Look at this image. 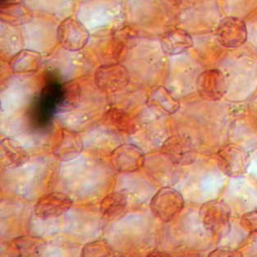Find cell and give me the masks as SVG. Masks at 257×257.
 Instances as JSON below:
<instances>
[{"label": "cell", "mask_w": 257, "mask_h": 257, "mask_svg": "<svg viewBox=\"0 0 257 257\" xmlns=\"http://www.w3.org/2000/svg\"><path fill=\"white\" fill-rule=\"evenodd\" d=\"M199 215L205 230L213 237L221 238L230 230L231 209L224 201L205 202L201 205Z\"/></svg>", "instance_id": "cell-1"}, {"label": "cell", "mask_w": 257, "mask_h": 257, "mask_svg": "<svg viewBox=\"0 0 257 257\" xmlns=\"http://www.w3.org/2000/svg\"><path fill=\"white\" fill-rule=\"evenodd\" d=\"M150 207L154 216L160 221L169 223L182 212L184 199L180 192L173 187H162L151 199Z\"/></svg>", "instance_id": "cell-2"}, {"label": "cell", "mask_w": 257, "mask_h": 257, "mask_svg": "<svg viewBox=\"0 0 257 257\" xmlns=\"http://www.w3.org/2000/svg\"><path fill=\"white\" fill-rule=\"evenodd\" d=\"M250 164L249 155L236 145H227L217 154V165L229 178H239L246 174Z\"/></svg>", "instance_id": "cell-3"}, {"label": "cell", "mask_w": 257, "mask_h": 257, "mask_svg": "<svg viewBox=\"0 0 257 257\" xmlns=\"http://www.w3.org/2000/svg\"><path fill=\"white\" fill-rule=\"evenodd\" d=\"M95 85L103 92H119L130 82V74L124 66L112 63L100 66L95 72Z\"/></svg>", "instance_id": "cell-4"}, {"label": "cell", "mask_w": 257, "mask_h": 257, "mask_svg": "<svg viewBox=\"0 0 257 257\" xmlns=\"http://www.w3.org/2000/svg\"><path fill=\"white\" fill-rule=\"evenodd\" d=\"M161 152L175 165H190L196 161V151L188 137L174 135L163 143Z\"/></svg>", "instance_id": "cell-5"}, {"label": "cell", "mask_w": 257, "mask_h": 257, "mask_svg": "<svg viewBox=\"0 0 257 257\" xmlns=\"http://www.w3.org/2000/svg\"><path fill=\"white\" fill-rule=\"evenodd\" d=\"M143 151L133 144H122L111 152L110 162L113 169L119 173H134L145 165Z\"/></svg>", "instance_id": "cell-6"}, {"label": "cell", "mask_w": 257, "mask_h": 257, "mask_svg": "<svg viewBox=\"0 0 257 257\" xmlns=\"http://www.w3.org/2000/svg\"><path fill=\"white\" fill-rule=\"evenodd\" d=\"M216 37L222 46L229 49L238 48L246 43L247 29L243 20L236 17H227L219 23Z\"/></svg>", "instance_id": "cell-7"}, {"label": "cell", "mask_w": 257, "mask_h": 257, "mask_svg": "<svg viewBox=\"0 0 257 257\" xmlns=\"http://www.w3.org/2000/svg\"><path fill=\"white\" fill-rule=\"evenodd\" d=\"M70 196L63 192H51L41 196L35 205L34 211L39 219L47 220L61 216L72 206Z\"/></svg>", "instance_id": "cell-8"}, {"label": "cell", "mask_w": 257, "mask_h": 257, "mask_svg": "<svg viewBox=\"0 0 257 257\" xmlns=\"http://www.w3.org/2000/svg\"><path fill=\"white\" fill-rule=\"evenodd\" d=\"M196 89L201 98L209 101H218L225 95L226 79L219 69H208L199 75Z\"/></svg>", "instance_id": "cell-9"}, {"label": "cell", "mask_w": 257, "mask_h": 257, "mask_svg": "<svg viewBox=\"0 0 257 257\" xmlns=\"http://www.w3.org/2000/svg\"><path fill=\"white\" fill-rule=\"evenodd\" d=\"M59 40L63 49L70 52L82 50L88 42L89 34L77 21L68 19L59 27Z\"/></svg>", "instance_id": "cell-10"}, {"label": "cell", "mask_w": 257, "mask_h": 257, "mask_svg": "<svg viewBox=\"0 0 257 257\" xmlns=\"http://www.w3.org/2000/svg\"><path fill=\"white\" fill-rule=\"evenodd\" d=\"M83 150V142L77 133L63 129L59 142L54 146L53 155L57 160L68 162L77 159Z\"/></svg>", "instance_id": "cell-11"}, {"label": "cell", "mask_w": 257, "mask_h": 257, "mask_svg": "<svg viewBox=\"0 0 257 257\" xmlns=\"http://www.w3.org/2000/svg\"><path fill=\"white\" fill-rule=\"evenodd\" d=\"M99 210L107 221H117L126 215L128 210L127 195L123 191L112 192L102 199Z\"/></svg>", "instance_id": "cell-12"}, {"label": "cell", "mask_w": 257, "mask_h": 257, "mask_svg": "<svg viewBox=\"0 0 257 257\" xmlns=\"http://www.w3.org/2000/svg\"><path fill=\"white\" fill-rule=\"evenodd\" d=\"M161 46L167 55L175 56L189 50L193 46V39L184 30H173L163 36Z\"/></svg>", "instance_id": "cell-13"}, {"label": "cell", "mask_w": 257, "mask_h": 257, "mask_svg": "<svg viewBox=\"0 0 257 257\" xmlns=\"http://www.w3.org/2000/svg\"><path fill=\"white\" fill-rule=\"evenodd\" d=\"M30 160L29 154L17 141L5 138L1 142V161L7 169H16Z\"/></svg>", "instance_id": "cell-14"}, {"label": "cell", "mask_w": 257, "mask_h": 257, "mask_svg": "<svg viewBox=\"0 0 257 257\" xmlns=\"http://www.w3.org/2000/svg\"><path fill=\"white\" fill-rule=\"evenodd\" d=\"M148 104L166 114H174L180 108V103L165 86L151 90L148 95Z\"/></svg>", "instance_id": "cell-15"}, {"label": "cell", "mask_w": 257, "mask_h": 257, "mask_svg": "<svg viewBox=\"0 0 257 257\" xmlns=\"http://www.w3.org/2000/svg\"><path fill=\"white\" fill-rule=\"evenodd\" d=\"M81 95V86L77 81L72 80L62 84L55 113H67L75 109L80 104Z\"/></svg>", "instance_id": "cell-16"}, {"label": "cell", "mask_w": 257, "mask_h": 257, "mask_svg": "<svg viewBox=\"0 0 257 257\" xmlns=\"http://www.w3.org/2000/svg\"><path fill=\"white\" fill-rule=\"evenodd\" d=\"M104 122L109 127L124 134H133L138 130L137 123L130 114L117 107H112L107 111Z\"/></svg>", "instance_id": "cell-17"}, {"label": "cell", "mask_w": 257, "mask_h": 257, "mask_svg": "<svg viewBox=\"0 0 257 257\" xmlns=\"http://www.w3.org/2000/svg\"><path fill=\"white\" fill-rule=\"evenodd\" d=\"M41 54L35 50H23L11 59L10 65L14 72L27 73L35 72L41 65Z\"/></svg>", "instance_id": "cell-18"}, {"label": "cell", "mask_w": 257, "mask_h": 257, "mask_svg": "<svg viewBox=\"0 0 257 257\" xmlns=\"http://www.w3.org/2000/svg\"><path fill=\"white\" fill-rule=\"evenodd\" d=\"M44 243L45 241L41 237L22 236L11 241L9 249L14 255L34 256L40 254Z\"/></svg>", "instance_id": "cell-19"}, {"label": "cell", "mask_w": 257, "mask_h": 257, "mask_svg": "<svg viewBox=\"0 0 257 257\" xmlns=\"http://www.w3.org/2000/svg\"><path fill=\"white\" fill-rule=\"evenodd\" d=\"M112 254V249L104 240L89 242L81 250V255L83 256H108Z\"/></svg>", "instance_id": "cell-20"}, {"label": "cell", "mask_w": 257, "mask_h": 257, "mask_svg": "<svg viewBox=\"0 0 257 257\" xmlns=\"http://www.w3.org/2000/svg\"><path fill=\"white\" fill-rule=\"evenodd\" d=\"M240 223L242 228L251 234L257 233V210L246 213L241 216Z\"/></svg>", "instance_id": "cell-21"}, {"label": "cell", "mask_w": 257, "mask_h": 257, "mask_svg": "<svg viewBox=\"0 0 257 257\" xmlns=\"http://www.w3.org/2000/svg\"><path fill=\"white\" fill-rule=\"evenodd\" d=\"M210 255H216V256H234V255H240L239 253L230 249H216L210 253Z\"/></svg>", "instance_id": "cell-22"}, {"label": "cell", "mask_w": 257, "mask_h": 257, "mask_svg": "<svg viewBox=\"0 0 257 257\" xmlns=\"http://www.w3.org/2000/svg\"><path fill=\"white\" fill-rule=\"evenodd\" d=\"M1 1H2V2H5V1H6V0H1Z\"/></svg>", "instance_id": "cell-23"}]
</instances>
